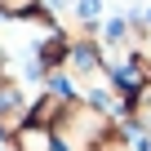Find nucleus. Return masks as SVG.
Returning <instances> with one entry per match:
<instances>
[{
	"mask_svg": "<svg viewBox=\"0 0 151 151\" xmlns=\"http://www.w3.org/2000/svg\"><path fill=\"white\" fill-rule=\"evenodd\" d=\"M14 147H18V151H53V142H49V133H45L40 124H27V129H18Z\"/></svg>",
	"mask_w": 151,
	"mask_h": 151,
	"instance_id": "nucleus-1",
	"label": "nucleus"
}]
</instances>
